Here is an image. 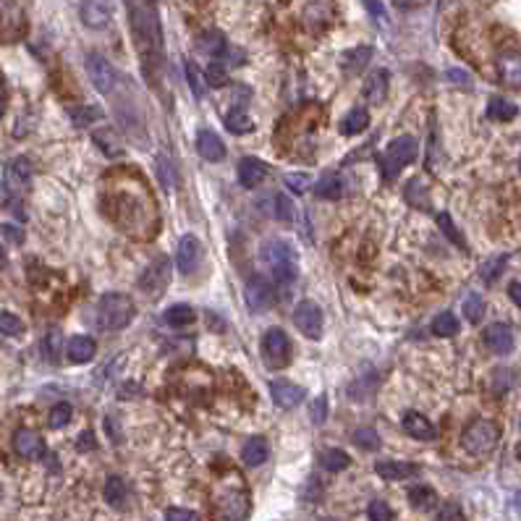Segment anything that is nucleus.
Returning <instances> with one entry per match:
<instances>
[{
    "instance_id": "603ef678",
    "label": "nucleus",
    "mask_w": 521,
    "mask_h": 521,
    "mask_svg": "<svg viewBox=\"0 0 521 521\" xmlns=\"http://www.w3.org/2000/svg\"><path fill=\"white\" fill-rule=\"evenodd\" d=\"M61 333L58 330H50V336L45 338V356L50 359V362H55L58 359V343H61Z\"/></svg>"
},
{
    "instance_id": "de8ad7c7",
    "label": "nucleus",
    "mask_w": 521,
    "mask_h": 521,
    "mask_svg": "<svg viewBox=\"0 0 521 521\" xmlns=\"http://www.w3.org/2000/svg\"><path fill=\"white\" fill-rule=\"evenodd\" d=\"M186 79H189V87L194 92V97H205V81H202V74L192 61L186 63Z\"/></svg>"
},
{
    "instance_id": "c03bdc74",
    "label": "nucleus",
    "mask_w": 521,
    "mask_h": 521,
    "mask_svg": "<svg viewBox=\"0 0 521 521\" xmlns=\"http://www.w3.org/2000/svg\"><path fill=\"white\" fill-rule=\"evenodd\" d=\"M71 414H74L71 404H55L50 409V427H55V430L65 427V425L71 422Z\"/></svg>"
},
{
    "instance_id": "0e129e2a",
    "label": "nucleus",
    "mask_w": 521,
    "mask_h": 521,
    "mask_svg": "<svg viewBox=\"0 0 521 521\" xmlns=\"http://www.w3.org/2000/svg\"><path fill=\"white\" fill-rule=\"evenodd\" d=\"M519 168H521V163H519Z\"/></svg>"
},
{
    "instance_id": "ea45409f",
    "label": "nucleus",
    "mask_w": 521,
    "mask_h": 521,
    "mask_svg": "<svg viewBox=\"0 0 521 521\" xmlns=\"http://www.w3.org/2000/svg\"><path fill=\"white\" fill-rule=\"evenodd\" d=\"M464 314H467V320L469 323H480L484 317V301L480 294H469L467 299H464Z\"/></svg>"
},
{
    "instance_id": "9d476101",
    "label": "nucleus",
    "mask_w": 521,
    "mask_h": 521,
    "mask_svg": "<svg viewBox=\"0 0 521 521\" xmlns=\"http://www.w3.org/2000/svg\"><path fill=\"white\" fill-rule=\"evenodd\" d=\"M79 16H81V24L84 26L105 29L108 21L113 19V3L110 0H84L81 8H79Z\"/></svg>"
},
{
    "instance_id": "1a4fd4ad",
    "label": "nucleus",
    "mask_w": 521,
    "mask_h": 521,
    "mask_svg": "<svg viewBox=\"0 0 521 521\" xmlns=\"http://www.w3.org/2000/svg\"><path fill=\"white\" fill-rule=\"evenodd\" d=\"M294 325L299 327L309 340H320L323 336V312L314 301H299L294 309Z\"/></svg>"
},
{
    "instance_id": "dca6fc26",
    "label": "nucleus",
    "mask_w": 521,
    "mask_h": 521,
    "mask_svg": "<svg viewBox=\"0 0 521 521\" xmlns=\"http://www.w3.org/2000/svg\"><path fill=\"white\" fill-rule=\"evenodd\" d=\"M498 74H500V81L506 84V87H513V90H519L521 87V55L519 52H500V58H498Z\"/></svg>"
},
{
    "instance_id": "473e14b6",
    "label": "nucleus",
    "mask_w": 521,
    "mask_h": 521,
    "mask_svg": "<svg viewBox=\"0 0 521 521\" xmlns=\"http://www.w3.org/2000/svg\"><path fill=\"white\" fill-rule=\"evenodd\" d=\"M432 333H435L438 338H453L458 333V320L451 312L438 314V317L432 320Z\"/></svg>"
},
{
    "instance_id": "a211bd4d",
    "label": "nucleus",
    "mask_w": 521,
    "mask_h": 521,
    "mask_svg": "<svg viewBox=\"0 0 521 521\" xmlns=\"http://www.w3.org/2000/svg\"><path fill=\"white\" fill-rule=\"evenodd\" d=\"M265 176H267V165L262 160H257V157H244L238 163V181H241V186L257 189L265 181Z\"/></svg>"
},
{
    "instance_id": "e433bc0d",
    "label": "nucleus",
    "mask_w": 521,
    "mask_h": 521,
    "mask_svg": "<svg viewBox=\"0 0 521 521\" xmlns=\"http://www.w3.org/2000/svg\"><path fill=\"white\" fill-rule=\"evenodd\" d=\"M438 225H440V231L448 236V241H451V244H456L458 249H467V241L461 238L458 228L453 225V218H451L448 212H440V215H438Z\"/></svg>"
},
{
    "instance_id": "2eb2a0df",
    "label": "nucleus",
    "mask_w": 521,
    "mask_h": 521,
    "mask_svg": "<svg viewBox=\"0 0 521 521\" xmlns=\"http://www.w3.org/2000/svg\"><path fill=\"white\" fill-rule=\"evenodd\" d=\"M29 181H32V163L26 157L11 160L8 168H6V186L19 194V192H24L26 186H29Z\"/></svg>"
},
{
    "instance_id": "f3484780",
    "label": "nucleus",
    "mask_w": 521,
    "mask_h": 521,
    "mask_svg": "<svg viewBox=\"0 0 521 521\" xmlns=\"http://www.w3.org/2000/svg\"><path fill=\"white\" fill-rule=\"evenodd\" d=\"M196 150H199V155L205 157V160H210V163L225 160V144H223V139L215 131H210V129H202L196 134Z\"/></svg>"
},
{
    "instance_id": "7ed1b4c3",
    "label": "nucleus",
    "mask_w": 521,
    "mask_h": 521,
    "mask_svg": "<svg viewBox=\"0 0 521 521\" xmlns=\"http://www.w3.org/2000/svg\"><path fill=\"white\" fill-rule=\"evenodd\" d=\"M419 152V144L414 136H398V139H393L388 147H385V152L378 157V165H380V176H382V181H396L398 178V173H401V168L404 165H409L414 157H417Z\"/></svg>"
},
{
    "instance_id": "7c9ffc66",
    "label": "nucleus",
    "mask_w": 521,
    "mask_h": 521,
    "mask_svg": "<svg viewBox=\"0 0 521 521\" xmlns=\"http://www.w3.org/2000/svg\"><path fill=\"white\" fill-rule=\"evenodd\" d=\"M516 113H519V108L513 103H509V100H503V97H493L487 103V116L493 118V121H513Z\"/></svg>"
},
{
    "instance_id": "a18cd8bd",
    "label": "nucleus",
    "mask_w": 521,
    "mask_h": 521,
    "mask_svg": "<svg viewBox=\"0 0 521 521\" xmlns=\"http://www.w3.org/2000/svg\"><path fill=\"white\" fill-rule=\"evenodd\" d=\"M24 330V323L11 312H0V333L3 336H19Z\"/></svg>"
},
{
    "instance_id": "b1692460",
    "label": "nucleus",
    "mask_w": 521,
    "mask_h": 521,
    "mask_svg": "<svg viewBox=\"0 0 521 521\" xmlns=\"http://www.w3.org/2000/svg\"><path fill=\"white\" fill-rule=\"evenodd\" d=\"M267 456H270V445L265 438H249L244 451H241V458H244L247 467H260L267 461Z\"/></svg>"
},
{
    "instance_id": "864d4df0",
    "label": "nucleus",
    "mask_w": 521,
    "mask_h": 521,
    "mask_svg": "<svg viewBox=\"0 0 521 521\" xmlns=\"http://www.w3.org/2000/svg\"><path fill=\"white\" fill-rule=\"evenodd\" d=\"M0 236H3L8 244H21V241H24V234H21L16 225H0Z\"/></svg>"
},
{
    "instance_id": "4468645a",
    "label": "nucleus",
    "mask_w": 521,
    "mask_h": 521,
    "mask_svg": "<svg viewBox=\"0 0 521 521\" xmlns=\"http://www.w3.org/2000/svg\"><path fill=\"white\" fill-rule=\"evenodd\" d=\"M13 448H16L19 456L29 458V461H34V458H39L42 453H45L42 438H39L34 430H26V427L16 430V435H13Z\"/></svg>"
},
{
    "instance_id": "bf43d9fd",
    "label": "nucleus",
    "mask_w": 521,
    "mask_h": 521,
    "mask_svg": "<svg viewBox=\"0 0 521 521\" xmlns=\"http://www.w3.org/2000/svg\"><path fill=\"white\" fill-rule=\"evenodd\" d=\"M94 448V435L92 432H81L79 435V451H92Z\"/></svg>"
},
{
    "instance_id": "37998d69",
    "label": "nucleus",
    "mask_w": 521,
    "mask_h": 521,
    "mask_svg": "<svg viewBox=\"0 0 521 521\" xmlns=\"http://www.w3.org/2000/svg\"><path fill=\"white\" fill-rule=\"evenodd\" d=\"M205 79H207V84L210 87H225L228 84V74H225V65L218 63V61H212V63L205 68Z\"/></svg>"
},
{
    "instance_id": "2f4dec72",
    "label": "nucleus",
    "mask_w": 521,
    "mask_h": 521,
    "mask_svg": "<svg viewBox=\"0 0 521 521\" xmlns=\"http://www.w3.org/2000/svg\"><path fill=\"white\" fill-rule=\"evenodd\" d=\"M320 464H323V469H327V471H343V469L351 467V456L343 453V451H338V448H330V451H323Z\"/></svg>"
},
{
    "instance_id": "58836bf2",
    "label": "nucleus",
    "mask_w": 521,
    "mask_h": 521,
    "mask_svg": "<svg viewBox=\"0 0 521 521\" xmlns=\"http://www.w3.org/2000/svg\"><path fill=\"white\" fill-rule=\"evenodd\" d=\"M354 445H359V448H365V451H375V448H380V435L372 427H359V430L351 435Z\"/></svg>"
},
{
    "instance_id": "412c9836",
    "label": "nucleus",
    "mask_w": 521,
    "mask_h": 521,
    "mask_svg": "<svg viewBox=\"0 0 521 521\" xmlns=\"http://www.w3.org/2000/svg\"><path fill=\"white\" fill-rule=\"evenodd\" d=\"M404 430L414 438V440H435L438 432L430 425V419L425 414H417V411H406L404 414Z\"/></svg>"
},
{
    "instance_id": "f257e3e1",
    "label": "nucleus",
    "mask_w": 521,
    "mask_h": 521,
    "mask_svg": "<svg viewBox=\"0 0 521 521\" xmlns=\"http://www.w3.org/2000/svg\"><path fill=\"white\" fill-rule=\"evenodd\" d=\"M212 503H215V511L225 521H244L249 516V496L247 487H244V480L236 471H228L215 484Z\"/></svg>"
},
{
    "instance_id": "052dcab7",
    "label": "nucleus",
    "mask_w": 521,
    "mask_h": 521,
    "mask_svg": "<svg viewBox=\"0 0 521 521\" xmlns=\"http://www.w3.org/2000/svg\"><path fill=\"white\" fill-rule=\"evenodd\" d=\"M509 296L513 299L516 307H521V283H511L509 286Z\"/></svg>"
},
{
    "instance_id": "4c0bfd02",
    "label": "nucleus",
    "mask_w": 521,
    "mask_h": 521,
    "mask_svg": "<svg viewBox=\"0 0 521 521\" xmlns=\"http://www.w3.org/2000/svg\"><path fill=\"white\" fill-rule=\"evenodd\" d=\"M273 215L278 218V221L291 223V221H294V215H296V210H294V202H291L286 194H275L273 196Z\"/></svg>"
},
{
    "instance_id": "39448f33",
    "label": "nucleus",
    "mask_w": 521,
    "mask_h": 521,
    "mask_svg": "<svg viewBox=\"0 0 521 521\" xmlns=\"http://www.w3.org/2000/svg\"><path fill=\"white\" fill-rule=\"evenodd\" d=\"M498 438H500V430H498L496 422H490V419H477V422H471L469 427L464 430L461 445H464L469 453H474V456H482V453H490V451L496 448Z\"/></svg>"
},
{
    "instance_id": "6e6d98bb",
    "label": "nucleus",
    "mask_w": 521,
    "mask_h": 521,
    "mask_svg": "<svg viewBox=\"0 0 521 521\" xmlns=\"http://www.w3.org/2000/svg\"><path fill=\"white\" fill-rule=\"evenodd\" d=\"M445 79L453 81V84H461V87H469L471 84L469 74H467V71H458V68H448V71H445Z\"/></svg>"
},
{
    "instance_id": "4be33fe9",
    "label": "nucleus",
    "mask_w": 521,
    "mask_h": 521,
    "mask_svg": "<svg viewBox=\"0 0 521 521\" xmlns=\"http://www.w3.org/2000/svg\"><path fill=\"white\" fill-rule=\"evenodd\" d=\"M94 351H97V346H94V340L87 338V336H74V338H68V343H65V356H68V362H74V365L90 362L92 356H94Z\"/></svg>"
},
{
    "instance_id": "79ce46f5",
    "label": "nucleus",
    "mask_w": 521,
    "mask_h": 521,
    "mask_svg": "<svg viewBox=\"0 0 521 521\" xmlns=\"http://www.w3.org/2000/svg\"><path fill=\"white\" fill-rule=\"evenodd\" d=\"M71 118H74L76 126H90V123H94V121L103 118V110H100L97 105H90V108H74V110H71Z\"/></svg>"
},
{
    "instance_id": "0eeeda50",
    "label": "nucleus",
    "mask_w": 521,
    "mask_h": 521,
    "mask_svg": "<svg viewBox=\"0 0 521 521\" xmlns=\"http://www.w3.org/2000/svg\"><path fill=\"white\" fill-rule=\"evenodd\" d=\"M87 74H90V81L94 84V90L103 92V94H113L118 81H121L116 68L108 63L103 55H97V52L87 55Z\"/></svg>"
},
{
    "instance_id": "9b49d317",
    "label": "nucleus",
    "mask_w": 521,
    "mask_h": 521,
    "mask_svg": "<svg viewBox=\"0 0 521 521\" xmlns=\"http://www.w3.org/2000/svg\"><path fill=\"white\" fill-rule=\"evenodd\" d=\"M199 260H202V244L199 238L192 234H186L178 241V254H176V265L183 275H192L199 267Z\"/></svg>"
},
{
    "instance_id": "3c124183",
    "label": "nucleus",
    "mask_w": 521,
    "mask_h": 521,
    "mask_svg": "<svg viewBox=\"0 0 521 521\" xmlns=\"http://www.w3.org/2000/svg\"><path fill=\"white\" fill-rule=\"evenodd\" d=\"M435 521H464V511L458 503H445L443 509L438 511Z\"/></svg>"
},
{
    "instance_id": "5fc2aeb1",
    "label": "nucleus",
    "mask_w": 521,
    "mask_h": 521,
    "mask_svg": "<svg viewBox=\"0 0 521 521\" xmlns=\"http://www.w3.org/2000/svg\"><path fill=\"white\" fill-rule=\"evenodd\" d=\"M165 521H196V513L189 509H170L165 513Z\"/></svg>"
},
{
    "instance_id": "cd10ccee",
    "label": "nucleus",
    "mask_w": 521,
    "mask_h": 521,
    "mask_svg": "<svg viewBox=\"0 0 521 521\" xmlns=\"http://www.w3.org/2000/svg\"><path fill=\"white\" fill-rule=\"evenodd\" d=\"M196 48H199V52H205V55H212V58H218V55H223V52H225V37H223L221 32L210 29V32H205L202 37L196 39Z\"/></svg>"
},
{
    "instance_id": "6e6552de",
    "label": "nucleus",
    "mask_w": 521,
    "mask_h": 521,
    "mask_svg": "<svg viewBox=\"0 0 521 521\" xmlns=\"http://www.w3.org/2000/svg\"><path fill=\"white\" fill-rule=\"evenodd\" d=\"M244 301H247L249 312H254V314L267 312L275 304V291L265 278L254 275V278H249L247 286H244Z\"/></svg>"
},
{
    "instance_id": "20e7f679",
    "label": "nucleus",
    "mask_w": 521,
    "mask_h": 521,
    "mask_svg": "<svg viewBox=\"0 0 521 521\" xmlns=\"http://www.w3.org/2000/svg\"><path fill=\"white\" fill-rule=\"evenodd\" d=\"M134 317V301L123 294H105L97 304V325L103 330H123Z\"/></svg>"
},
{
    "instance_id": "72a5a7b5",
    "label": "nucleus",
    "mask_w": 521,
    "mask_h": 521,
    "mask_svg": "<svg viewBox=\"0 0 521 521\" xmlns=\"http://www.w3.org/2000/svg\"><path fill=\"white\" fill-rule=\"evenodd\" d=\"M165 323L173 327H183L189 323H194V309L189 304H173L168 312H165Z\"/></svg>"
},
{
    "instance_id": "09e8293b",
    "label": "nucleus",
    "mask_w": 521,
    "mask_h": 521,
    "mask_svg": "<svg viewBox=\"0 0 521 521\" xmlns=\"http://www.w3.org/2000/svg\"><path fill=\"white\" fill-rule=\"evenodd\" d=\"M309 419L314 425H323L327 419V396H317L312 404H309Z\"/></svg>"
},
{
    "instance_id": "ddd939ff",
    "label": "nucleus",
    "mask_w": 521,
    "mask_h": 521,
    "mask_svg": "<svg viewBox=\"0 0 521 521\" xmlns=\"http://www.w3.org/2000/svg\"><path fill=\"white\" fill-rule=\"evenodd\" d=\"M270 396H273L275 406H280V409H294V406H299L301 401H304L307 391L299 388V385H294V382H288V380H273V382H270Z\"/></svg>"
},
{
    "instance_id": "aec40b11",
    "label": "nucleus",
    "mask_w": 521,
    "mask_h": 521,
    "mask_svg": "<svg viewBox=\"0 0 521 521\" xmlns=\"http://www.w3.org/2000/svg\"><path fill=\"white\" fill-rule=\"evenodd\" d=\"M372 61V48L369 45H359V48H351L340 55V68L349 74V76H356L362 74V68H367V63Z\"/></svg>"
},
{
    "instance_id": "393cba45",
    "label": "nucleus",
    "mask_w": 521,
    "mask_h": 521,
    "mask_svg": "<svg viewBox=\"0 0 521 521\" xmlns=\"http://www.w3.org/2000/svg\"><path fill=\"white\" fill-rule=\"evenodd\" d=\"M105 500L110 509H126V500H129V487L121 477H108L105 482Z\"/></svg>"
},
{
    "instance_id": "49530a36",
    "label": "nucleus",
    "mask_w": 521,
    "mask_h": 521,
    "mask_svg": "<svg viewBox=\"0 0 521 521\" xmlns=\"http://www.w3.org/2000/svg\"><path fill=\"white\" fill-rule=\"evenodd\" d=\"M369 521H393V509L382 500H372L369 509H367Z\"/></svg>"
},
{
    "instance_id": "8fccbe9b",
    "label": "nucleus",
    "mask_w": 521,
    "mask_h": 521,
    "mask_svg": "<svg viewBox=\"0 0 521 521\" xmlns=\"http://www.w3.org/2000/svg\"><path fill=\"white\" fill-rule=\"evenodd\" d=\"M362 6H365L367 13H369L372 19H378L380 24H391V16H388V11H385L382 0H362Z\"/></svg>"
},
{
    "instance_id": "f8f14e48",
    "label": "nucleus",
    "mask_w": 521,
    "mask_h": 521,
    "mask_svg": "<svg viewBox=\"0 0 521 521\" xmlns=\"http://www.w3.org/2000/svg\"><path fill=\"white\" fill-rule=\"evenodd\" d=\"M482 340L490 351L503 356V354H509L513 349V330L506 323H493V325L484 327Z\"/></svg>"
},
{
    "instance_id": "bb28decb",
    "label": "nucleus",
    "mask_w": 521,
    "mask_h": 521,
    "mask_svg": "<svg viewBox=\"0 0 521 521\" xmlns=\"http://www.w3.org/2000/svg\"><path fill=\"white\" fill-rule=\"evenodd\" d=\"M409 503H411V509H417V511H430L435 509L438 496H435V490L427 487V484H417V487L409 490Z\"/></svg>"
},
{
    "instance_id": "a878e982",
    "label": "nucleus",
    "mask_w": 521,
    "mask_h": 521,
    "mask_svg": "<svg viewBox=\"0 0 521 521\" xmlns=\"http://www.w3.org/2000/svg\"><path fill=\"white\" fill-rule=\"evenodd\" d=\"M367 126H369V113H367L365 108H351V110L346 113V118L340 121V131L349 134V136L362 134Z\"/></svg>"
},
{
    "instance_id": "680f3d73",
    "label": "nucleus",
    "mask_w": 521,
    "mask_h": 521,
    "mask_svg": "<svg viewBox=\"0 0 521 521\" xmlns=\"http://www.w3.org/2000/svg\"><path fill=\"white\" fill-rule=\"evenodd\" d=\"M6 265V252H3V247H0V267Z\"/></svg>"
},
{
    "instance_id": "6ab92c4d",
    "label": "nucleus",
    "mask_w": 521,
    "mask_h": 521,
    "mask_svg": "<svg viewBox=\"0 0 521 521\" xmlns=\"http://www.w3.org/2000/svg\"><path fill=\"white\" fill-rule=\"evenodd\" d=\"M375 471H378V477H382V480L398 482V480H409V477L419 474V467L417 464H409V461H378V464H375Z\"/></svg>"
},
{
    "instance_id": "13d9d810",
    "label": "nucleus",
    "mask_w": 521,
    "mask_h": 521,
    "mask_svg": "<svg viewBox=\"0 0 521 521\" xmlns=\"http://www.w3.org/2000/svg\"><path fill=\"white\" fill-rule=\"evenodd\" d=\"M496 380H498V393H503V391H509V388H511V380H513V375L506 372V369H500V372H496Z\"/></svg>"
},
{
    "instance_id": "a19ab883",
    "label": "nucleus",
    "mask_w": 521,
    "mask_h": 521,
    "mask_svg": "<svg viewBox=\"0 0 521 521\" xmlns=\"http://www.w3.org/2000/svg\"><path fill=\"white\" fill-rule=\"evenodd\" d=\"M506 265H509V257H506V254H500V257H493L490 262H484V265H482V280H484V283H493V280H498L500 273L506 270Z\"/></svg>"
},
{
    "instance_id": "e2e57ef3",
    "label": "nucleus",
    "mask_w": 521,
    "mask_h": 521,
    "mask_svg": "<svg viewBox=\"0 0 521 521\" xmlns=\"http://www.w3.org/2000/svg\"><path fill=\"white\" fill-rule=\"evenodd\" d=\"M3 108H6V103H3V94H0V118H3Z\"/></svg>"
},
{
    "instance_id": "c756f323",
    "label": "nucleus",
    "mask_w": 521,
    "mask_h": 521,
    "mask_svg": "<svg viewBox=\"0 0 521 521\" xmlns=\"http://www.w3.org/2000/svg\"><path fill=\"white\" fill-rule=\"evenodd\" d=\"M314 192H317V196H323V199H338V196L343 194V183H340V178L336 173H325L320 181L314 183Z\"/></svg>"
},
{
    "instance_id": "f03ea898",
    "label": "nucleus",
    "mask_w": 521,
    "mask_h": 521,
    "mask_svg": "<svg viewBox=\"0 0 521 521\" xmlns=\"http://www.w3.org/2000/svg\"><path fill=\"white\" fill-rule=\"evenodd\" d=\"M262 262L267 265V270L275 275V280L280 286H291L299 278V257L296 249L291 247L283 238H273L262 247Z\"/></svg>"
},
{
    "instance_id": "c85d7f7f",
    "label": "nucleus",
    "mask_w": 521,
    "mask_h": 521,
    "mask_svg": "<svg viewBox=\"0 0 521 521\" xmlns=\"http://www.w3.org/2000/svg\"><path fill=\"white\" fill-rule=\"evenodd\" d=\"M157 176H160V181H163V189H165V192H173V189L178 186L176 165H173V160H168L165 152L157 155Z\"/></svg>"
},
{
    "instance_id": "f704fd0d",
    "label": "nucleus",
    "mask_w": 521,
    "mask_h": 521,
    "mask_svg": "<svg viewBox=\"0 0 521 521\" xmlns=\"http://www.w3.org/2000/svg\"><path fill=\"white\" fill-rule=\"evenodd\" d=\"M225 129L231 131V134H249V131L254 129V123H252V118L244 110H234L231 116H225Z\"/></svg>"
},
{
    "instance_id": "5701e85b",
    "label": "nucleus",
    "mask_w": 521,
    "mask_h": 521,
    "mask_svg": "<svg viewBox=\"0 0 521 521\" xmlns=\"http://www.w3.org/2000/svg\"><path fill=\"white\" fill-rule=\"evenodd\" d=\"M388 81H391V76H388V71H385V68L372 71L369 79H367V84H365L367 103H369V105H382L385 94H388Z\"/></svg>"
},
{
    "instance_id": "423d86ee",
    "label": "nucleus",
    "mask_w": 521,
    "mask_h": 521,
    "mask_svg": "<svg viewBox=\"0 0 521 521\" xmlns=\"http://www.w3.org/2000/svg\"><path fill=\"white\" fill-rule=\"evenodd\" d=\"M262 359H265V365L273 367V369L286 367L291 362V338L286 336L283 327H270L262 336Z\"/></svg>"
},
{
    "instance_id": "c9c22d12",
    "label": "nucleus",
    "mask_w": 521,
    "mask_h": 521,
    "mask_svg": "<svg viewBox=\"0 0 521 521\" xmlns=\"http://www.w3.org/2000/svg\"><path fill=\"white\" fill-rule=\"evenodd\" d=\"M168 275H170V270H168V273H160V275H157V262H155V265H152V267H150V270H147V273L142 275L139 286H142L144 291H152V294H157L160 288L168 283Z\"/></svg>"
},
{
    "instance_id": "4d7b16f0",
    "label": "nucleus",
    "mask_w": 521,
    "mask_h": 521,
    "mask_svg": "<svg viewBox=\"0 0 521 521\" xmlns=\"http://www.w3.org/2000/svg\"><path fill=\"white\" fill-rule=\"evenodd\" d=\"M286 183L294 189V192H307L309 178H307V176H286Z\"/></svg>"
}]
</instances>
